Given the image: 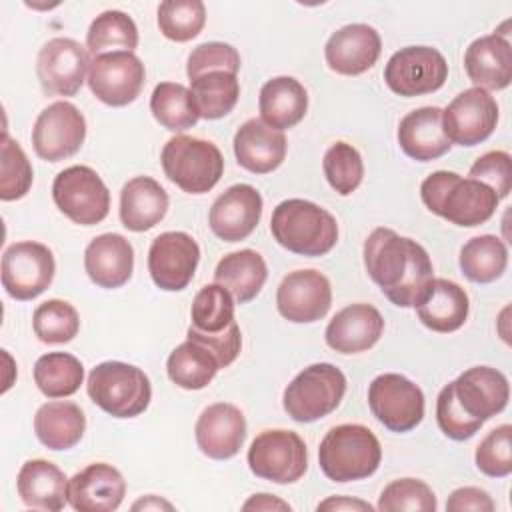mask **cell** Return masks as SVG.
Segmentation results:
<instances>
[{"mask_svg": "<svg viewBox=\"0 0 512 512\" xmlns=\"http://www.w3.org/2000/svg\"><path fill=\"white\" fill-rule=\"evenodd\" d=\"M364 266L382 294L400 308H416L434 282L428 252L416 240L390 228L370 232L364 242Z\"/></svg>", "mask_w": 512, "mask_h": 512, "instance_id": "cell-1", "label": "cell"}, {"mask_svg": "<svg viewBox=\"0 0 512 512\" xmlns=\"http://www.w3.org/2000/svg\"><path fill=\"white\" fill-rule=\"evenodd\" d=\"M420 198L430 212L464 228L488 222L500 202L494 190L484 182L462 178L448 170L426 176L420 184Z\"/></svg>", "mask_w": 512, "mask_h": 512, "instance_id": "cell-2", "label": "cell"}, {"mask_svg": "<svg viewBox=\"0 0 512 512\" xmlns=\"http://www.w3.org/2000/svg\"><path fill=\"white\" fill-rule=\"evenodd\" d=\"M270 232L282 248L300 256H324L338 242L336 218L302 198L284 200L274 208Z\"/></svg>", "mask_w": 512, "mask_h": 512, "instance_id": "cell-3", "label": "cell"}, {"mask_svg": "<svg viewBox=\"0 0 512 512\" xmlns=\"http://www.w3.org/2000/svg\"><path fill=\"white\" fill-rule=\"evenodd\" d=\"M382 460L376 434L362 424H340L326 432L318 448V464L326 478L352 482L372 476Z\"/></svg>", "mask_w": 512, "mask_h": 512, "instance_id": "cell-4", "label": "cell"}, {"mask_svg": "<svg viewBox=\"0 0 512 512\" xmlns=\"http://www.w3.org/2000/svg\"><path fill=\"white\" fill-rule=\"evenodd\" d=\"M86 390L90 400L114 418H134L142 414L152 398L148 376L132 364L108 360L88 374Z\"/></svg>", "mask_w": 512, "mask_h": 512, "instance_id": "cell-5", "label": "cell"}, {"mask_svg": "<svg viewBox=\"0 0 512 512\" xmlns=\"http://www.w3.org/2000/svg\"><path fill=\"white\" fill-rule=\"evenodd\" d=\"M160 162L168 180L188 194L210 192L224 174V158L218 146L186 134H178L164 144Z\"/></svg>", "mask_w": 512, "mask_h": 512, "instance_id": "cell-6", "label": "cell"}, {"mask_svg": "<svg viewBox=\"0 0 512 512\" xmlns=\"http://www.w3.org/2000/svg\"><path fill=\"white\" fill-rule=\"evenodd\" d=\"M346 394V376L328 362L310 364L284 388L282 404L296 422H316L334 412Z\"/></svg>", "mask_w": 512, "mask_h": 512, "instance_id": "cell-7", "label": "cell"}, {"mask_svg": "<svg viewBox=\"0 0 512 512\" xmlns=\"http://www.w3.org/2000/svg\"><path fill=\"white\" fill-rule=\"evenodd\" d=\"M52 198L58 210L80 226H94L108 216L110 192L90 166H70L52 182Z\"/></svg>", "mask_w": 512, "mask_h": 512, "instance_id": "cell-8", "label": "cell"}, {"mask_svg": "<svg viewBox=\"0 0 512 512\" xmlns=\"http://www.w3.org/2000/svg\"><path fill=\"white\" fill-rule=\"evenodd\" d=\"M248 466L262 480L292 484L308 468L306 444L292 430H264L248 448Z\"/></svg>", "mask_w": 512, "mask_h": 512, "instance_id": "cell-9", "label": "cell"}, {"mask_svg": "<svg viewBox=\"0 0 512 512\" xmlns=\"http://www.w3.org/2000/svg\"><path fill=\"white\" fill-rule=\"evenodd\" d=\"M368 406L372 416L390 432H410L424 418L422 390L402 374L386 372L368 386Z\"/></svg>", "mask_w": 512, "mask_h": 512, "instance_id": "cell-10", "label": "cell"}, {"mask_svg": "<svg viewBox=\"0 0 512 512\" xmlns=\"http://www.w3.org/2000/svg\"><path fill=\"white\" fill-rule=\"evenodd\" d=\"M448 78L446 58L432 46H406L390 56L384 68L388 88L404 98L440 90Z\"/></svg>", "mask_w": 512, "mask_h": 512, "instance_id": "cell-11", "label": "cell"}, {"mask_svg": "<svg viewBox=\"0 0 512 512\" xmlns=\"http://www.w3.org/2000/svg\"><path fill=\"white\" fill-rule=\"evenodd\" d=\"M56 262L46 244L24 240L14 242L2 254V286L14 300L40 296L54 280Z\"/></svg>", "mask_w": 512, "mask_h": 512, "instance_id": "cell-12", "label": "cell"}, {"mask_svg": "<svg viewBox=\"0 0 512 512\" xmlns=\"http://www.w3.org/2000/svg\"><path fill=\"white\" fill-rule=\"evenodd\" d=\"M84 138L86 120L82 112L66 100L46 106L32 128L34 152L48 162H60L74 156L84 144Z\"/></svg>", "mask_w": 512, "mask_h": 512, "instance_id": "cell-13", "label": "cell"}, {"mask_svg": "<svg viewBox=\"0 0 512 512\" xmlns=\"http://www.w3.org/2000/svg\"><path fill=\"white\" fill-rule=\"evenodd\" d=\"M146 68L134 52H106L94 56L88 70L92 94L108 106H126L134 102L144 86Z\"/></svg>", "mask_w": 512, "mask_h": 512, "instance_id": "cell-14", "label": "cell"}, {"mask_svg": "<svg viewBox=\"0 0 512 512\" xmlns=\"http://www.w3.org/2000/svg\"><path fill=\"white\" fill-rule=\"evenodd\" d=\"M88 50L72 38L48 40L36 58V76L42 90L52 96H74L90 70Z\"/></svg>", "mask_w": 512, "mask_h": 512, "instance_id": "cell-15", "label": "cell"}, {"mask_svg": "<svg viewBox=\"0 0 512 512\" xmlns=\"http://www.w3.org/2000/svg\"><path fill=\"white\" fill-rule=\"evenodd\" d=\"M498 122V104L494 96L482 88H468L454 96L442 110V126L450 142L460 146H476L490 138Z\"/></svg>", "mask_w": 512, "mask_h": 512, "instance_id": "cell-16", "label": "cell"}, {"mask_svg": "<svg viewBox=\"0 0 512 512\" xmlns=\"http://www.w3.org/2000/svg\"><path fill=\"white\" fill-rule=\"evenodd\" d=\"M200 262V246L186 232H162L148 250V272L152 282L166 292L184 290L194 278Z\"/></svg>", "mask_w": 512, "mask_h": 512, "instance_id": "cell-17", "label": "cell"}, {"mask_svg": "<svg viewBox=\"0 0 512 512\" xmlns=\"http://www.w3.org/2000/svg\"><path fill=\"white\" fill-rule=\"evenodd\" d=\"M330 304V282L314 268L288 272L276 290V308L280 316L294 324H310L324 318Z\"/></svg>", "mask_w": 512, "mask_h": 512, "instance_id": "cell-18", "label": "cell"}, {"mask_svg": "<svg viewBox=\"0 0 512 512\" xmlns=\"http://www.w3.org/2000/svg\"><path fill=\"white\" fill-rule=\"evenodd\" d=\"M194 436L200 452L212 460L236 456L246 440V418L230 402H216L202 410L196 420Z\"/></svg>", "mask_w": 512, "mask_h": 512, "instance_id": "cell-19", "label": "cell"}, {"mask_svg": "<svg viewBox=\"0 0 512 512\" xmlns=\"http://www.w3.org/2000/svg\"><path fill=\"white\" fill-rule=\"evenodd\" d=\"M510 22L494 34L476 38L464 52V68L476 88L504 90L512 82V44L508 38Z\"/></svg>", "mask_w": 512, "mask_h": 512, "instance_id": "cell-20", "label": "cell"}, {"mask_svg": "<svg viewBox=\"0 0 512 512\" xmlns=\"http://www.w3.org/2000/svg\"><path fill=\"white\" fill-rule=\"evenodd\" d=\"M262 216V196L250 184H234L224 190L208 214L210 230L224 242L248 238Z\"/></svg>", "mask_w": 512, "mask_h": 512, "instance_id": "cell-21", "label": "cell"}, {"mask_svg": "<svg viewBox=\"0 0 512 512\" xmlns=\"http://www.w3.org/2000/svg\"><path fill=\"white\" fill-rule=\"evenodd\" d=\"M452 390L460 408L480 422L500 414L510 398L508 378L490 366H472L464 370L452 382Z\"/></svg>", "mask_w": 512, "mask_h": 512, "instance_id": "cell-22", "label": "cell"}, {"mask_svg": "<svg viewBox=\"0 0 512 512\" xmlns=\"http://www.w3.org/2000/svg\"><path fill=\"white\" fill-rule=\"evenodd\" d=\"M124 494V476L106 462L88 464L68 480V504L78 512H112Z\"/></svg>", "mask_w": 512, "mask_h": 512, "instance_id": "cell-23", "label": "cell"}, {"mask_svg": "<svg viewBox=\"0 0 512 512\" xmlns=\"http://www.w3.org/2000/svg\"><path fill=\"white\" fill-rule=\"evenodd\" d=\"M380 52V34L368 24H346L336 30L324 46L328 68L344 76H358L370 70Z\"/></svg>", "mask_w": 512, "mask_h": 512, "instance_id": "cell-24", "label": "cell"}, {"mask_svg": "<svg viewBox=\"0 0 512 512\" xmlns=\"http://www.w3.org/2000/svg\"><path fill=\"white\" fill-rule=\"evenodd\" d=\"M384 332V318L372 304L356 302L338 310L326 326V344L340 354H358L372 348Z\"/></svg>", "mask_w": 512, "mask_h": 512, "instance_id": "cell-25", "label": "cell"}, {"mask_svg": "<svg viewBox=\"0 0 512 512\" xmlns=\"http://www.w3.org/2000/svg\"><path fill=\"white\" fill-rule=\"evenodd\" d=\"M234 154L238 164L252 174H268L286 158V136L270 128L260 118L246 120L234 134Z\"/></svg>", "mask_w": 512, "mask_h": 512, "instance_id": "cell-26", "label": "cell"}, {"mask_svg": "<svg viewBox=\"0 0 512 512\" xmlns=\"http://www.w3.org/2000/svg\"><path fill=\"white\" fill-rule=\"evenodd\" d=\"M84 270L96 286L120 288L132 276L134 248L122 234H100L84 250Z\"/></svg>", "mask_w": 512, "mask_h": 512, "instance_id": "cell-27", "label": "cell"}, {"mask_svg": "<svg viewBox=\"0 0 512 512\" xmlns=\"http://www.w3.org/2000/svg\"><path fill=\"white\" fill-rule=\"evenodd\" d=\"M396 136L402 152L418 162L436 160L452 148L442 126V108L438 106H422L408 112L400 120Z\"/></svg>", "mask_w": 512, "mask_h": 512, "instance_id": "cell-28", "label": "cell"}, {"mask_svg": "<svg viewBox=\"0 0 512 512\" xmlns=\"http://www.w3.org/2000/svg\"><path fill=\"white\" fill-rule=\"evenodd\" d=\"M16 488L28 508L58 512L68 502V478L56 464L42 458L22 464L16 476Z\"/></svg>", "mask_w": 512, "mask_h": 512, "instance_id": "cell-29", "label": "cell"}, {"mask_svg": "<svg viewBox=\"0 0 512 512\" xmlns=\"http://www.w3.org/2000/svg\"><path fill=\"white\" fill-rule=\"evenodd\" d=\"M168 212V194L150 176H136L122 186L120 220L132 232L154 228Z\"/></svg>", "mask_w": 512, "mask_h": 512, "instance_id": "cell-30", "label": "cell"}, {"mask_svg": "<svg viewBox=\"0 0 512 512\" xmlns=\"http://www.w3.org/2000/svg\"><path fill=\"white\" fill-rule=\"evenodd\" d=\"M470 310L468 294L462 286L446 278H434L428 296L416 306L418 320L432 332H456L464 326Z\"/></svg>", "mask_w": 512, "mask_h": 512, "instance_id": "cell-31", "label": "cell"}, {"mask_svg": "<svg viewBox=\"0 0 512 512\" xmlns=\"http://www.w3.org/2000/svg\"><path fill=\"white\" fill-rule=\"evenodd\" d=\"M260 120L276 130L296 126L308 110V92L292 76H276L260 88Z\"/></svg>", "mask_w": 512, "mask_h": 512, "instance_id": "cell-32", "label": "cell"}, {"mask_svg": "<svg viewBox=\"0 0 512 512\" xmlns=\"http://www.w3.org/2000/svg\"><path fill=\"white\" fill-rule=\"evenodd\" d=\"M86 430V416L76 402L54 400L38 408L34 416V432L50 450L74 448Z\"/></svg>", "mask_w": 512, "mask_h": 512, "instance_id": "cell-33", "label": "cell"}, {"mask_svg": "<svg viewBox=\"0 0 512 512\" xmlns=\"http://www.w3.org/2000/svg\"><path fill=\"white\" fill-rule=\"evenodd\" d=\"M268 278V266L264 258L250 248L226 254L214 270L216 284L224 286L234 302L246 304L258 296Z\"/></svg>", "mask_w": 512, "mask_h": 512, "instance_id": "cell-34", "label": "cell"}, {"mask_svg": "<svg viewBox=\"0 0 512 512\" xmlns=\"http://www.w3.org/2000/svg\"><path fill=\"white\" fill-rule=\"evenodd\" d=\"M218 370L220 364L216 356L206 346L188 338L170 352L166 362L168 378L184 390L206 388Z\"/></svg>", "mask_w": 512, "mask_h": 512, "instance_id": "cell-35", "label": "cell"}, {"mask_svg": "<svg viewBox=\"0 0 512 512\" xmlns=\"http://www.w3.org/2000/svg\"><path fill=\"white\" fill-rule=\"evenodd\" d=\"M190 94L200 118L218 120L234 110L240 98V82L232 72H206L190 80Z\"/></svg>", "mask_w": 512, "mask_h": 512, "instance_id": "cell-36", "label": "cell"}, {"mask_svg": "<svg viewBox=\"0 0 512 512\" xmlns=\"http://www.w3.org/2000/svg\"><path fill=\"white\" fill-rule=\"evenodd\" d=\"M506 266L508 248L494 234L474 236L460 250V270L470 282L490 284L504 274Z\"/></svg>", "mask_w": 512, "mask_h": 512, "instance_id": "cell-37", "label": "cell"}, {"mask_svg": "<svg viewBox=\"0 0 512 512\" xmlns=\"http://www.w3.org/2000/svg\"><path fill=\"white\" fill-rule=\"evenodd\" d=\"M138 46L136 22L122 10H106L96 16L86 32V50L94 56L106 52H134Z\"/></svg>", "mask_w": 512, "mask_h": 512, "instance_id": "cell-38", "label": "cell"}, {"mask_svg": "<svg viewBox=\"0 0 512 512\" xmlns=\"http://www.w3.org/2000/svg\"><path fill=\"white\" fill-rule=\"evenodd\" d=\"M84 380L82 362L68 352H48L34 364V382L48 398H64L78 392Z\"/></svg>", "mask_w": 512, "mask_h": 512, "instance_id": "cell-39", "label": "cell"}, {"mask_svg": "<svg viewBox=\"0 0 512 512\" xmlns=\"http://www.w3.org/2000/svg\"><path fill=\"white\" fill-rule=\"evenodd\" d=\"M150 110L156 122L170 132H184L200 118L190 88L180 82L156 84L150 96Z\"/></svg>", "mask_w": 512, "mask_h": 512, "instance_id": "cell-40", "label": "cell"}, {"mask_svg": "<svg viewBox=\"0 0 512 512\" xmlns=\"http://www.w3.org/2000/svg\"><path fill=\"white\" fill-rule=\"evenodd\" d=\"M190 316H192L190 328H194L196 332L208 334V336L220 334L228 330L232 324H236L234 298L224 286L216 282L206 284L194 296Z\"/></svg>", "mask_w": 512, "mask_h": 512, "instance_id": "cell-41", "label": "cell"}, {"mask_svg": "<svg viewBox=\"0 0 512 512\" xmlns=\"http://www.w3.org/2000/svg\"><path fill=\"white\" fill-rule=\"evenodd\" d=\"M32 328L44 344H66L78 334L80 316L70 302L52 298L34 310Z\"/></svg>", "mask_w": 512, "mask_h": 512, "instance_id": "cell-42", "label": "cell"}, {"mask_svg": "<svg viewBox=\"0 0 512 512\" xmlns=\"http://www.w3.org/2000/svg\"><path fill=\"white\" fill-rule=\"evenodd\" d=\"M206 6L200 0H164L158 6V28L172 42H188L200 34Z\"/></svg>", "mask_w": 512, "mask_h": 512, "instance_id": "cell-43", "label": "cell"}, {"mask_svg": "<svg viewBox=\"0 0 512 512\" xmlns=\"http://www.w3.org/2000/svg\"><path fill=\"white\" fill-rule=\"evenodd\" d=\"M324 176L332 190L340 196L352 194L364 176V162L360 152L346 142H334L322 160Z\"/></svg>", "mask_w": 512, "mask_h": 512, "instance_id": "cell-44", "label": "cell"}, {"mask_svg": "<svg viewBox=\"0 0 512 512\" xmlns=\"http://www.w3.org/2000/svg\"><path fill=\"white\" fill-rule=\"evenodd\" d=\"M34 180V170L28 156L16 140L2 134V160H0V198L4 202L18 200L28 194Z\"/></svg>", "mask_w": 512, "mask_h": 512, "instance_id": "cell-45", "label": "cell"}, {"mask_svg": "<svg viewBox=\"0 0 512 512\" xmlns=\"http://www.w3.org/2000/svg\"><path fill=\"white\" fill-rule=\"evenodd\" d=\"M378 510L382 512H434L436 496L432 488L418 478L392 480L378 498Z\"/></svg>", "mask_w": 512, "mask_h": 512, "instance_id": "cell-46", "label": "cell"}, {"mask_svg": "<svg viewBox=\"0 0 512 512\" xmlns=\"http://www.w3.org/2000/svg\"><path fill=\"white\" fill-rule=\"evenodd\" d=\"M476 468L490 478H504L512 472V426L502 424L490 430L476 446Z\"/></svg>", "mask_w": 512, "mask_h": 512, "instance_id": "cell-47", "label": "cell"}, {"mask_svg": "<svg viewBox=\"0 0 512 512\" xmlns=\"http://www.w3.org/2000/svg\"><path fill=\"white\" fill-rule=\"evenodd\" d=\"M216 70L238 74L240 70L238 50L226 42L198 44L188 56V64H186L188 78L194 80L206 72H216Z\"/></svg>", "mask_w": 512, "mask_h": 512, "instance_id": "cell-48", "label": "cell"}, {"mask_svg": "<svg viewBox=\"0 0 512 512\" xmlns=\"http://www.w3.org/2000/svg\"><path fill=\"white\" fill-rule=\"evenodd\" d=\"M436 420H438V426L440 430L452 438V440H468L472 438L484 422L468 416L460 404L456 402V396H454V390H452V382L446 384L438 398H436Z\"/></svg>", "mask_w": 512, "mask_h": 512, "instance_id": "cell-49", "label": "cell"}, {"mask_svg": "<svg viewBox=\"0 0 512 512\" xmlns=\"http://www.w3.org/2000/svg\"><path fill=\"white\" fill-rule=\"evenodd\" d=\"M468 178L484 182L494 190L498 200L506 198L512 190V166L510 154L504 150H490L482 154L468 172Z\"/></svg>", "mask_w": 512, "mask_h": 512, "instance_id": "cell-50", "label": "cell"}, {"mask_svg": "<svg viewBox=\"0 0 512 512\" xmlns=\"http://www.w3.org/2000/svg\"><path fill=\"white\" fill-rule=\"evenodd\" d=\"M186 338L206 346L216 356L220 368L230 366L238 358L240 346H242V334H240V326L238 324H232L228 330H224L220 334H212V336L200 334L194 328H188Z\"/></svg>", "mask_w": 512, "mask_h": 512, "instance_id": "cell-51", "label": "cell"}, {"mask_svg": "<svg viewBox=\"0 0 512 512\" xmlns=\"http://www.w3.org/2000/svg\"><path fill=\"white\" fill-rule=\"evenodd\" d=\"M494 500L490 498V494L482 488L476 486H464V488H456L450 498L446 500V510L450 512H492Z\"/></svg>", "mask_w": 512, "mask_h": 512, "instance_id": "cell-52", "label": "cell"}, {"mask_svg": "<svg viewBox=\"0 0 512 512\" xmlns=\"http://www.w3.org/2000/svg\"><path fill=\"white\" fill-rule=\"evenodd\" d=\"M318 510H362V512H370L372 506L364 500H356V498H346V496H330L328 500L318 504Z\"/></svg>", "mask_w": 512, "mask_h": 512, "instance_id": "cell-53", "label": "cell"}, {"mask_svg": "<svg viewBox=\"0 0 512 512\" xmlns=\"http://www.w3.org/2000/svg\"><path fill=\"white\" fill-rule=\"evenodd\" d=\"M244 510H290V504L270 496V494H254L250 500L242 504Z\"/></svg>", "mask_w": 512, "mask_h": 512, "instance_id": "cell-54", "label": "cell"}, {"mask_svg": "<svg viewBox=\"0 0 512 512\" xmlns=\"http://www.w3.org/2000/svg\"><path fill=\"white\" fill-rule=\"evenodd\" d=\"M162 508H164V510H172L174 506H172L170 502L158 498V496H152V494L132 504V510H162Z\"/></svg>", "mask_w": 512, "mask_h": 512, "instance_id": "cell-55", "label": "cell"}]
</instances>
